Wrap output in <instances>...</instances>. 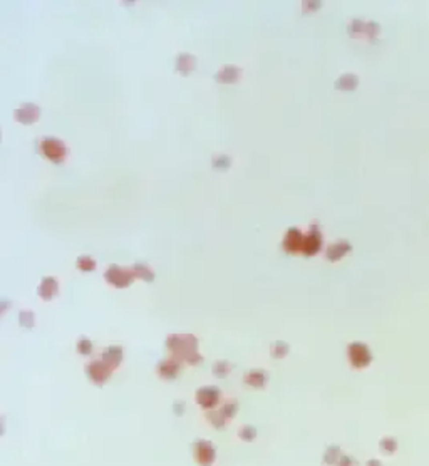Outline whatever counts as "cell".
<instances>
[{
  "label": "cell",
  "instance_id": "cell-2",
  "mask_svg": "<svg viewBox=\"0 0 429 466\" xmlns=\"http://www.w3.org/2000/svg\"><path fill=\"white\" fill-rule=\"evenodd\" d=\"M349 357H350V363H352V366H355V368H365V366L370 364L372 355H370V350L367 349L365 344L354 342V344H350V347H349Z\"/></svg>",
  "mask_w": 429,
  "mask_h": 466
},
{
  "label": "cell",
  "instance_id": "cell-7",
  "mask_svg": "<svg viewBox=\"0 0 429 466\" xmlns=\"http://www.w3.org/2000/svg\"><path fill=\"white\" fill-rule=\"evenodd\" d=\"M240 77H242V69L235 66H225L223 69H220L215 76V79L218 82H223V84H232V82H237Z\"/></svg>",
  "mask_w": 429,
  "mask_h": 466
},
{
  "label": "cell",
  "instance_id": "cell-9",
  "mask_svg": "<svg viewBox=\"0 0 429 466\" xmlns=\"http://www.w3.org/2000/svg\"><path fill=\"white\" fill-rule=\"evenodd\" d=\"M195 66H196V59L191 54H180V56H178L176 69H178L180 74L188 76L193 69H195Z\"/></svg>",
  "mask_w": 429,
  "mask_h": 466
},
{
  "label": "cell",
  "instance_id": "cell-4",
  "mask_svg": "<svg viewBox=\"0 0 429 466\" xmlns=\"http://www.w3.org/2000/svg\"><path fill=\"white\" fill-rule=\"evenodd\" d=\"M320 247H322V235H320V232H318V228H317V223H313L312 225V230L308 232L305 237H303V248H302V252H303V255H315L318 250H320Z\"/></svg>",
  "mask_w": 429,
  "mask_h": 466
},
{
  "label": "cell",
  "instance_id": "cell-5",
  "mask_svg": "<svg viewBox=\"0 0 429 466\" xmlns=\"http://www.w3.org/2000/svg\"><path fill=\"white\" fill-rule=\"evenodd\" d=\"M15 119H17L19 123L22 124H32L39 119L40 116V109L35 106V104H24V106H20L19 109H15L14 113Z\"/></svg>",
  "mask_w": 429,
  "mask_h": 466
},
{
  "label": "cell",
  "instance_id": "cell-8",
  "mask_svg": "<svg viewBox=\"0 0 429 466\" xmlns=\"http://www.w3.org/2000/svg\"><path fill=\"white\" fill-rule=\"evenodd\" d=\"M350 250H352V245H350L349 242H345V240L337 242V243H332L331 247L327 248V258L331 262H337V260H341L342 256L347 255Z\"/></svg>",
  "mask_w": 429,
  "mask_h": 466
},
{
  "label": "cell",
  "instance_id": "cell-1",
  "mask_svg": "<svg viewBox=\"0 0 429 466\" xmlns=\"http://www.w3.org/2000/svg\"><path fill=\"white\" fill-rule=\"evenodd\" d=\"M40 151L45 158H49L50 161H62L67 154L66 144L57 138H45L40 143Z\"/></svg>",
  "mask_w": 429,
  "mask_h": 466
},
{
  "label": "cell",
  "instance_id": "cell-12",
  "mask_svg": "<svg viewBox=\"0 0 429 466\" xmlns=\"http://www.w3.org/2000/svg\"><path fill=\"white\" fill-rule=\"evenodd\" d=\"M133 274L136 275V277H141L143 280H153V277H154V274H153V270L149 269L148 265H143V264H138V265H134L133 269Z\"/></svg>",
  "mask_w": 429,
  "mask_h": 466
},
{
  "label": "cell",
  "instance_id": "cell-3",
  "mask_svg": "<svg viewBox=\"0 0 429 466\" xmlns=\"http://www.w3.org/2000/svg\"><path fill=\"white\" fill-rule=\"evenodd\" d=\"M133 277H134L133 270L119 269L118 265L109 267L106 270V279L116 287H128L131 284V280H133Z\"/></svg>",
  "mask_w": 429,
  "mask_h": 466
},
{
  "label": "cell",
  "instance_id": "cell-10",
  "mask_svg": "<svg viewBox=\"0 0 429 466\" xmlns=\"http://www.w3.org/2000/svg\"><path fill=\"white\" fill-rule=\"evenodd\" d=\"M56 292H57V280L52 279V277H45L42 285L39 287V294L42 295L45 300H49V298L56 295Z\"/></svg>",
  "mask_w": 429,
  "mask_h": 466
},
{
  "label": "cell",
  "instance_id": "cell-6",
  "mask_svg": "<svg viewBox=\"0 0 429 466\" xmlns=\"http://www.w3.org/2000/svg\"><path fill=\"white\" fill-rule=\"evenodd\" d=\"M284 248L289 253L300 252L303 248V235L300 233L299 228H289L285 238H284Z\"/></svg>",
  "mask_w": 429,
  "mask_h": 466
},
{
  "label": "cell",
  "instance_id": "cell-11",
  "mask_svg": "<svg viewBox=\"0 0 429 466\" xmlns=\"http://www.w3.org/2000/svg\"><path fill=\"white\" fill-rule=\"evenodd\" d=\"M357 84H359L357 76H354V74H344V76L339 77V81L336 82V87H337V89H342V91H352V89L357 87Z\"/></svg>",
  "mask_w": 429,
  "mask_h": 466
},
{
  "label": "cell",
  "instance_id": "cell-13",
  "mask_svg": "<svg viewBox=\"0 0 429 466\" xmlns=\"http://www.w3.org/2000/svg\"><path fill=\"white\" fill-rule=\"evenodd\" d=\"M381 449L386 453V454H392L397 449V441L394 438H384L381 439Z\"/></svg>",
  "mask_w": 429,
  "mask_h": 466
},
{
  "label": "cell",
  "instance_id": "cell-14",
  "mask_svg": "<svg viewBox=\"0 0 429 466\" xmlns=\"http://www.w3.org/2000/svg\"><path fill=\"white\" fill-rule=\"evenodd\" d=\"M77 269H81L84 272L94 270L96 269V262H94L91 256H79V258H77Z\"/></svg>",
  "mask_w": 429,
  "mask_h": 466
},
{
  "label": "cell",
  "instance_id": "cell-15",
  "mask_svg": "<svg viewBox=\"0 0 429 466\" xmlns=\"http://www.w3.org/2000/svg\"><path fill=\"white\" fill-rule=\"evenodd\" d=\"M230 163H232V160H230V156H217V158L213 160V166L217 170H227Z\"/></svg>",
  "mask_w": 429,
  "mask_h": 466
}]
</instances>
